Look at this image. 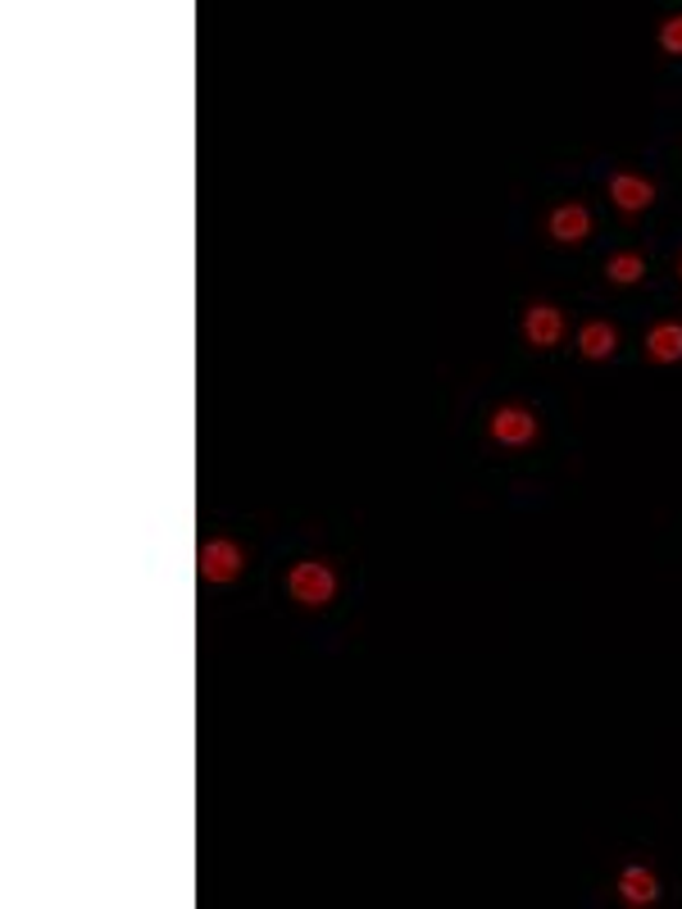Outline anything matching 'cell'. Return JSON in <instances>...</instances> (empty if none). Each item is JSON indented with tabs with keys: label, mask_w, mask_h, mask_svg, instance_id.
Listing matches in <instances>:
<instances>
[{
	"label": "cell",
	"mask_w": 682,
	"mask_h": 909,
	"mask_svg": "<svg viewBox=\"0 0 682 909\" xmlns=\"http://www.w3.org/2000/svg\"><path fill=\"white\" fill-rule=\"evenodd\" d=\"M287 591H291L296 605H306V610H323V605H332V596H337V574L323 559H300L287 574Z\"/></svg>",
	"instance_id": "1"
},
{
	"label": "cell",
	"mask_w": 682,
	"mask_h": 909,
	"mask_svg": "<svg viewBox=\"0 0 682 909\" xmlns=\"http://www.w3.org/2000/svg\"><path fill=\"white\" fill-rule=\"evenodd\" d=\"M242 574V550L233 546V542H205L201 546V578L205 582H214V587H223V582H233Z\"/></svg>",
	"instance_id": "2"
},
{
	"label": "cell",
	"mask_w": 682,
	"mask_h": 909,
	"mask_svg": "<svg viewBox=\"0 0 682 909\" xmlns=\"http://www.w3.org/2000/svg\"><path fill=\"white\" fill-rule=\"evenodd\" d=\"M491 437L505 441V446H528V441H537V419L519 405H501L497 414H491Z\"/></svg>",
	"instance_id": "3"
},
{
	"label": "cell",
	"mask_w": 682,
	"mask_h": 909,
	"mask_svg": "<svg viewBox=\"0 0 682 909\" xmlns=\"http://www.w3.org/2000/svg\"><path fill=\"white\" fill-rule=\"evenodd\" d=\"M523 336H528V346L551 351L555 341L564 336V314H560L555 306H528V314H523Z\"/></svg>",
	"instance_id": "4"
},
{
	"label": "cell",
	"mask_w": 682,
	"mask_h": 909,
	"mask_svg": "<svg viewBox=\"0 0 682 909\" xmlns=\"http://www.w3.org/2000/svg\"><path fill=\"white\" fill-rule=\"evenodd\" d=\"M610 201H615L624 214H641V210L656 205V186H651L647 178H637V173H615V178H610Z\"/></svg>",
	"instance_id": "5"
},
{
	"label": "cell",
	"mask_w": 682,
	"mask_h": 909,
	"mask_svg": "<svg viewBox=\"0 0 682 909\" xmlns=\"http://www.w3.org/2000/svg\"><path fill=\"white\" fill-rule=\"evenodd\" d=\"M551 237H555L560 246H583V242L592 237V214H587V205H560V210L551 214Z\"/></svg>",
	"instance_id": "6"
},
{
	"label": "cell",
	"mask_w": 682,
	"mask_h": 909,
	"mask_svg": "<svg viewBox=\"0 0 682 909\" xmlns=\"http://www.w3.org/2000/svg\"><path fill=\"white\" fill-rule=\"evenodd\" d=\"M619 896H624L632 909H647V905L660 900V883H656L651 868L632 864V868H624V878H619Z\"/></svg>",
	"instance_id": "7"
},
{
	"label": "cell",
	"mask_w": 682,
	"mask_h": 909,
	"mask_svg": "<svg viewBox=\"0 0 682 909\" xmlns=\"http://www.w3.org/2000/svg\"><path fill=\"white\" fill-rule=\"evenodd\" d=\"M647 355L656 364H678L682 360V323H656L647 332Z\"/></svg>",
	"instance_id": "8"
},
{
	"label": "cell",
	"mask_w": 682,
	"mask_h": 909,
	"mask_svg": "<svg viewBox=\"0 0 682 909\" xmlns=\"http://www.w3.org/2000/svg\"><path fill=\"white\" fill-rule=\"evenodd\" d=\"M578 351L587 355V360H610L615 351H619V332H615V323H587L583 332H578Z\"/></svg>",
	"instance_id": "9"
},
{
	"label": "cell",
	"mask_w": 682,
	"mask_h": 909,
	"mask_svg": "<svg viewBox=\"0 0 682 909\" xmlns=\"http://www.w3.org/2000/svg\"><path fill=\"white\" fill-rule=\"evenodd\" d=\"M641 274H647V259H641V255H632V250H624V255H610V264H605V278H610V282H619V287H632V282H641Z\"/></svg>",
	"instance_id": "10"
},
{
	"label": "cell",
	"mask_w": 682,
	"mask_h": 909,
	"mask_svg": "<svg viewBox=\"0 0 682 909\" xmlns=\"http://www.w3.org/2000/svg\"><path fill=\"white\" fill-rule=\"evenodd\" d=\"M660 46H664L669 55H682V14L664 19V28H660Z\"/></svg>",
	"instance_id": "11"
},
{
	"label": "cell",
	"mask_w": 682,
	"mask_h": 909,
	"mask_svg": "<svg viewBox=\"0 0 682 909\" xmlns=\"http://www.w3.org/2000/svg\"><path fill=\"white\" fill-rule=\"evenodd\" d=\"M678 278H682V259H678Z\"/></svg>",
	"instance_id": "12"
}]
</instances>
